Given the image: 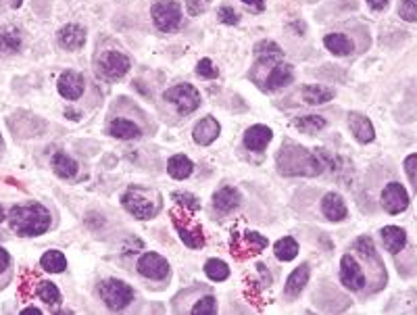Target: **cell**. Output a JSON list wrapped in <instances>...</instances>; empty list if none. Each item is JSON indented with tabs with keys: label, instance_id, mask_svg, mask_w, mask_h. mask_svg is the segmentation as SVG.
Returning <instances> with one entry per match:
<instances>
[{
	"label": "cell",
	"instance_id": "cell-42",
	"mask_svg": "<svg viewBox=\"0 0 417 315\" xmlns=\"http://www.w3.org/2000/svg\"><path fill=\"white\" fill-rule=\"evenodd\" d=\"M8 266H10V257H8V253L0 247V274L2 272H6L8 270Z\"/></svg>",
	"mask_w": 417,
	"mask_h": 315
},
{
	"label": "cell",
	"instance_id": "cell-28",
	"mask_svg": "<svg viewBox=\"0 0 417 315\" xmlns=\"http://www.w3.org/2000/svg\"><path fill=\"white\" fill-rule=\"evenodd\" d=\"M173 224H175V228H178V232H180V238H182V243H184L186 247H190V249H203L205 236H203V230H200L198 226L188 228V226H182L180 220H175Z\"/></svg>",
	"mask_w": 417,
	"mask_h": 315
},
{
	"label": "cell",
	"instance_id": "cell-39",
	"mask_svg": "<svg viewBox=\"0 0 417 315\" xmlns=\"http://www.w3.org/2000/svg\"><path fill=\"white\" fill-rule=\"evenodd\" d=\"M217 17H219L221 23H226V25H238V21H240L238 13H236L232 6H221V8L217 10Z\"/></svg>",
	"mask_w": 417,
	"mask_h": 315
},
{
	"label": "cell",
	"instance_id": "cell-29",
	"mask_svg": "<svg viewBox=\"0 0 417 315\" xmlns=\"http://www.w3.org/2000/svg\"><path fill=\"white\" fill-rule=\"evenodd\" d=\"M40 266L48 274H63L67 270V257L61 251H46L40 259Z\"/></svg>",
	"mask_w": 417,
	"mask_h": 315
},
{
	"label": "cell",
	"instance_id": "cell-1",
	"mask_svg": "<svg viewBox=\"0 0 417 315\" xmlns=\"http://www.w3.org/2000/svg\"><path fill=\"white\" fill-rule=\"evenodd\" d=\"M6 220H8L13 232H17L19 236H25V238L42 236L44 232L50 230V224H52L50 211L44 205H40V203L15 205L8 211Z\"/></svg>",
	"mask_w": 417,
	"mask_h": 315
},
{
	"label": "cell",
	"instance_id": "cell-33",
	"mask_svg": "<svg viewBox=\"0 0 417 315\" xmlns=\"http://www.w3.org/2000/svg\"><path fill=\"white\" fill-rule=\"evenodd\" d=\"M205 274H207V278L213 280V282H223V280L230 278V268H228V263L221 261V259H209V261L205 263Z\"/></svg>",
	"mask_w": 417,
	"mask_h": 315
},
{
	"label": "cell",
	"instance_id": "cell-43",
	"mask_svg": "<svg viewBox=\"0 0 417 315\" xmlns=\"http://www.w3.org/2000/svg\"><path fill=\"white\" fill-rule=\"evenodd\" d=\"M368 4H370L374 10H382V8H386L388 0H368Z\"/></svg>",
	"mask_w": 417,
	"mask_h": 315
},
{
	"label": "cell",
	"instance_id": "cell-9",
	"mask_svg": "<svg viewBox=\"0 0 417 315\" xmlns=\"http://www.w3.org/2000/svg\"><path fill=\"white\" fill-rule=\"evenodd\" d=\"M340 282L351 293H359L365 289V272L353 255H345L340 261Z\"/></svg>",
	"mask_w": 417,
	"mask_h": 315
},
{
	"label": "cell",
	"instance_id": "cell-20",
	"mask_svg": "<svg viewBox=\"0 0 417 315\" xmlns=\"http://www.w3.org/2000/svg\"><path fill=\"white\" fill-rule=\"evenodd\" d=\"M240 192H238V188H234V186H223V188H219L215 194H213V207L219 211V213H230V211H234L238 205H240Z\"/></svg>",
	"mask_w": 417,
	"mask_h": 315
},
{
	"label": "cell",
	"instance_id": "cell-22",
	"mask_svg": "<svg viewBox=\"0 0 417 315\" xmlns=\"http://www.w3.org/2000/svg\"><path fill=\"white\" fill-rule=\"evenodd\" d=\"M232 249H236V251L244 249L246 253L257 255V253H261L263 249H267V238L261 236L259 232H246L244 236H238V234H236L234 240H232Z\"/></svg>",
	"mask_w": 417,
	"mask_h": 315
},
{
	"label": "cell",
	"instance_id": "cell-47",
	"mask_svg": "<svg viewBox=\"0 0 417 315\" xmlns=\"http://www.w3.org/2000/svg\"><path fill=\"white\" fill-rule=\"evenodd\" d=\"M0 146H2V136H0Z\"/></svg>",
	"mask_w": 417,
	"mask_h": 315
},
{
	"label": "cell",
	"instance_id": "cell-6",
	"mask_svg": "<svg viewBox=\"0 0 417 315\" xmlns=\"http://www.w3.org/2000/svg\"><path fill=\"white\" fill-rule=\"evenodd\" d=\"M150 15H152V23L157 25L159 31L171 33V31L180 29V25H182V6L175 0L155 2L150 8Z\"/></svg>",
	"mask_w": 417,
	"mask_h": 315
},
{
	"label": "cell",
	"instance_id": "cell-35",
	"mask_svg": "<svg viewBox=\"0 0 417 315\" xmlns=\"http://www.w3.org/2000/svg\"><path fill=\"white\" fill-rule=\"evenodd\" d=\"M190 312L194 315H215L217 314V301H215V297H211V295L200 297V299L192 305Z\"/></svg>",
	"mask_w": 417,
	"mask_h": 315
},
{
	"label": "cell",
	"instance_id": "cell-19",
	"mask_svg": "<svg viewBox=\"0 0 417 315\" xmlns=\"http://www.w3.org/2000/svg\"><path fill=\"white\" fill-rule=\"evenodd\" d=\"M384 249L393 255H399L405 247H407V232L399 226H386L380 232Z\"/></svg>",
	"mask_w": 417,
	"mask_h": 315
},
{
	"label": "cell",
	"instance_id": "cell-40",
	"mask_svg": "<svg viewBox=\"0 0 417 315\" xmlns=\"http://www.w3.org/2000/svg\"><path fill=\"white\" fill-rule=\"evenodd\" d=\"M416 163H417V155H409L407 159H405V171H407V178H409V184L417 188L416 186Z\"/></svg>",
	"mask_w": 417,
	"mask_h": 315
},
{
	"label": "cell",
	"instance_id": "cell-46",
	"mask_svg": "<svg viewBox=\"0 0 417 315\" xmlns=\"http://www.w3.org/2000/svg\"><path fill=\"white\" fill-rule=\"evenodd\" d=\"M4 220H6V215H4V209H2V205H0V224H2Z\"/></svg>",
	"mask_w": 417,
	"mask_h": 315
},
{
	"label": "cell",
	"instance_id": "cell-7",
	"mask_svg": "<svg viewBox=\"0 0 417 315\" xmlns=\"http://www.w3.org/2000/svg\"><path fill=\"white\" fill-rule=\"evenodd\" d=\"M129 71V59L119 50H104L96 59V73L104 82H117Z\"/></svg>",
	"mask_w": 417,
	"mask_h": 315
},
{
	"label": "cell",
	"instance_id": "cell-17",
	"mask_svg": "<svg viewBox=\"0 0 417 315\" xmlns=\"http://www.w3.org/2000/svg\"><path fill=\"white\" fill-rule=\"evenodd\" d=\"M349 128L353 132V136L361 142V144H370L374 142L376 138V130H374V123L361 115V113H349Z\"/></svg>",
	"mask_w": 417,
	"mask_h": 315
},
{
	"label": "cell",
	"instance_id": "cell-8",
	"mask_svg": "<svg viewBox=\"0 0 417 315\" xmlns=\"http://www.w3.org/2000/svg\"><path fill=\"white\" fill-rule=\"evenodd\" d=\"M136 268H138L140 276H144L148 280H155V282H163V280L169 278V263L159 253H144L138 259Z\"/></svg>",
	"mask_w": 417,
	"mask_h": 315
},
{
	"label": "cell",
	"instance_id": "cell-24",
	"mask_svg": "<svg viewBox=\"0 0 417 315\" xmlns=\"http://www.w3.org/2000/svg\"><path fill=\"white\" fill-rule=\"evenodd\" d=\"M301 94H303V100H305L307 105H326V102H330V100L336 96V92H334L332 88L320 86V84H309V86H305Z\"/></svg>",
	"mask_w": 417,
	"mask_h": 315
},
{
	"label": "cell",
	"instance_id": "cell-14",
	"mask_svg": "<svg viewBox=\"0 0 417 315\" xmlns=\"http://www.w3.org/2000/svg\"><path fill=\"white\" fill-rule=\"evenodd\" d=\"M219 134H221V125H219V121H217L215 117H211V115L203 117V119L194 125V130H192V138H194V142L200 144V146L213 144V142L217 140Z\"/></svg>",
	"mask_w": 417,
	"mask_h": 315
},
{
	"label": "cell",
	"instance_id": "cell-13",
	"mask_svg": "<svg viewBox=\"0 0 417 315\" xmlns=\"http://www.w3.org/2000/svg\"><path fill=\"white\" fill-rule=\"evenodd\" d=\"M56 88H58V94L67 100H77L81 94H84V88H86V82L79 73L75 71H65L61 73L58 82H56Z\"/></svg>",
	"mask_w": 417,
	"mask_h": 315
},
{
	"label": "cell",
	"instance_id": "cell-18",
	"mask_svg": "<svg viewBox=\"0 0 417 315\" xmlns=\"http://www.w3.org/2000/svg\"><path fill=\"white\" fill-rule=\"evenodd\" d=\"M322 213L330 220V222H343L349 215V209L345 205V199L336 192H328L322 199Z\"/></svg>",
	"mask_w": 417,
	"mask_h": 315
},
{
	"label": "cell",
	"instance_id": "cell-41",
	"mask_svg": "<svg viewBox=\"0 0 417 315\" xmlns=\"http://www.w3.org/2000/svg\"><path fill=\"white\" fill-rule=\"evenodd\" d=\"M240 2H244L251 10H255V13H261V10H265V0H240Z\"/></svg>",
	"mask_w": 417,
	"mask_h": 315
},
{
	"label": "cell",
	"instance_id": "cell-4",
	"mask_svg": "<svg viewBox=\"0 0 417 315\" xmlns=\"http://www.w3.org/2000/svg\"><path fill=\"white\" fill-rule=\"evenodd\" d=\"M98 293H100V299L104 301V305L111 312H121L134 301V289L127 282L115 280V278L102 280L98 284Z\"/></svg>",
	"mask_w": 417,
	"mask_h": 315
},
{
	"label": "cell",
	"instance_id": "cell-27",
	"mask_svg": "<svg viewBox=\"0 0 417 315\" xmlns=\"http://www.w3.org/2000/svg\"><path fill=\"white\" fill-rule=\"evenodd\" d=\"M52 169L58 178L63 180H71L77 174V163L67 155V153H54L52 155Z\"/></svg>",
	"mask_w": 417,
	"mask_h": 315
},
{
	"label": "cell",
	"instance_id": "cell-2",
	"mask_svg": "<svg viewBox=\"0 0 417 315\" xmlns=\"http://www.w3.org/2000/svg\"><path fill=\"white\" fill-rule=\"evenodd\" d=\"M278 169L284 176H320L324 171V161L317 153H309L299 144H284L278 155Z\"/></svg>",
	"mask_w": 417,
	"mask_h": 315
},
{
	"label": "cell",
	"instance_id": "cell-21",
	"mask_svg": "<svg viewBox=\"0 0 417 315\" xmlns=\"http://www.w3.org/2000/svg\"><path fill=\"white\" fill-rule=\"evenodd\" d=\"M309 274H311L309 263H303V266H299V268L288 276L286 286H284V293H286L288 299H297V297L305 291V286H307V282H309Z\"/></svg>",
	"mask_w": 417,
	"mask_h": 315
},
{
	"label": "cell",
	"instance_id": "cell-37",
	"mask_svg": "<svg viewBox=\"0 0 417 315\" xmlns=\"http://www.w3.org/2000/svg\"><path fill=\"white\" fill-rule=\"evenodd\" d=\"M399 15L409 21L416 23L417 21V0H399Z\"/></svg>",
	"mask_w": 417,
	"mask_h": 315
},
{
	"label": "cell",
	"instance_id": "cell-45",
	"mask_svg": "<svg viewBox=\"0 0 417 315\" xmlns=\"http://www.w3.org/2000/svg\"><path fill=\"white\" fill-rule=\"evenodd\" d=\"M21 4H23V0H10V6H13V8H19Z\"/></svg>",
	"mask_w": 417,
	"mask_h": 315
},
{
	"label": "cell",
	"instance_id": "cell-38",
	"mask_svg": "<svg viewBox=\"0 0 417 315\" xmlns=\"http://www.w3.org/2000/svg\"><path fill=\"white\" fill-rule=\"evenodd\" d=\"M196 75L205 77V79H215L219 75V71L215 69V65L211 63V59H200L196 65Z\"/></svg>",
	"mask_w": 417,
	"mask_h": 315
},
{
	"label": "cell",
	"instance_id": "cell-15",
	"mask_svg": "<svg viewBox=\"0 0 417 315\" xmlns=\"http://www.w3.org/2000/svg\"><path fill=\"white\" fill-rule=\"evenodd\" d=\"M272 136H274V132H272L267 125H261V123L251 125V128L244 132V146H246L249 151H253V153H261V151H265L267 144L272 142Z\"/></svg>",
	"mask_w": 417,
	"mask_h": 315
},
{
	"label": "cell",
	"instance_id": "cell-32",
	"mask_svg": "<svg viewBox=\"0 0 417 315\" xmlns=\"http://www.w3.org/2000/svg\"><path fill=\"white\" fill-rule=\"evenodd\" d=\"M274 251H276V257L280 261H292L299 255V243L292 236H284L276 243Z\"/></svg>",
	"mask_w": 417,
	"mask_h": 315
},
{
	"label": "cell",
	"instance_id": "cell-34",
	"mask_svg": "<svg viewBox=\"0 0 417 315\" xmlns=\"http://www.w3.org/2000/svg\"><path fill=\"white\" fill-rule=\"evenodd\" d=\"M36 293H38V297H40L48 307L61 305V293H58L56 284H52V282H40Z\"/></svg>",
	"mask_w": 417,
	"mask_h": 315
},
{
	"label": "cell",
	"instance_id": "cell-11",
	"mask_svg": "<svg viewBox=\"0 0 417 315\" xmlns=\"http://www.w3.org/2000/svg\"><path fill=\"white\" fill-rule=\"evenodd\" d=\"M292 79H294V69H292V65L280 61V63H276V65L269 69V73H267V77H265V82H263V90H265V92H276V90H280V88L292 84Z\"/></svg>",
	"mask_w": 417,
	"mask_h": 315
},
{
	"label": "cell",
	"instance_id": "cell-12",
	"mask_svg": "<svg viewBox=\"0 0 417 315\" xmlns=\"http://www.w3.org/2000/svg\"><path fill=\"white\" fill-rule=\"evenodd\" d=\"M56 42L65 50H79L86 44V29L75 23H67L56 31Z\"/></svg>",
	"mask_w": 417,
	"mask_h": 315
},
{
	"label": "cell",
	"instance_id": "cell-30",
	"mask_svg": "<svg viewBox=\"0 0 417 315\" xmlns=\"http://www.w3.org/2000/svg\"><path fill=\"white\" fill-rule=\"evenodd\" d=\"M21 31L15 27H6L0 31V54H13L21 48Z\"/></svg>",
	"mask_w": 417,
	"mask_h": 315
},
{
	"label": "cell",
	"instance_id": "cell-44",
	"mask_svg": "<svg viewBox=\"0 0 417 315\" xmlns=\"http://www.w3.org/2000/svg\"><path fill=\"white\" fill-rule=\"evenodd\" d=\"M21 314H23V315H40L42 312H40L38 307H25V309H23Z\"/></svg>",
	"mask_w": 417,
	"mask_h": 315
},
{
	"label": "cell",
	"instance_id": "cell-23",
	"mask_svg": "<svg viewBox=\"0 0 417 315\" xmlns=\"http://www.w3.org/2000/svg\"><path fill=\"white\" fill-rule=\"evenodd\" d=\"M109 134L113 138H119V140H136V138L142 136L140 128L134 121L123 119V117H117L109 123Z\"/></svg>",
	"mask_w": 417,
	"mask_h": 315
},
{
	"label": "cell",
	"instance_id": "cell-5",
	"mask_svg": "<svg viewBox=\"0 0 417 315\" xmlns=\"http://www.w3.org/2000/svg\"><path fill=\"white\" fill-rule=\"evenodd\" d=\"M163 98L175 107L180 115H190L200 107V92L192 84H178L165 90Z\"/></svg>",
	"mask_w": 417,
	"mask_h": 315
},
{
	"label": "cell",
	"instance_id": "cell-31",
	"mask_svg": "<svg viewBox=\"0 0 417 315\" xmlns=\"http://www.w3.org/2000/svg\"><path fill=\"white\" fill-rule=\"evenodd\" d=\"M326 125H328V121L322 115H305V117H297L294 119V128L301 130L303 134H317Z\"/></svg>",
	"mask_w": 417,
	"mask_h": 315
},
{
	"label": "cell",
	"instance_id": "cell-3",
	"mask_svg": "<svg viewBox=\"0 0 417 315\" xmlns=\"http://www.w3.org/2000/svg\"><path fill=\"white\" fill-rule=\"evenodd\" d=\"M121 203H123L125 211L129 215H134L136 220H152L161 211V197L157 192L140 188V186L127 188L125 194L121 197Z\"/></svg>",
	"mask_w": 417,
	"mask_h": 315
},
{
	"label": "cell",
	"instance_id": "cell-36",
	"mask_svg": "<svg viewBox=\"0 0 417 315\" xmlns=\"http://www.w3.org/2000/svg\"><path fill=\"white\" fill-rule=\"evenodd\" d=\"M173 201H175L180 207L190 209V211H198V209H200L198 199H196L194 194H190V192H173Z\"/></svg>",
	"mask_w": 417,
	"mask_h": 315
},
{
	"label": "cell",
	"instance_id": "cell-16",
	"mask_svg": "<svg viewBox=\"0 0 417 315\" xmlns=\"http://www.w3.org/2000/svg\"><path fill=\"white\" fill-rule=\"evenodd\" d=\"M255 56H257V67H274L276 63H280L284 59V50L272 42V40H263L255 46Z\"/></svg>",
	"mask_w": 417,
	"mask_h": 315
},
{
	"label": "cell",
	"instance_id": "cell-10",
	"mask_svg": "<svg viewBox=\"0 0 417 315\" xmlns=\"http://www.w3.org/2000/svg\"><path fill=\"white\" fill-rule=\"evenodd\" d=\"M382 207L391 215H399L409 207V194L399 182H391L382 190Z\"/></svg>",
	"mask_w": 417,
	"mask_h": 315
},
{
	"label": "cell",
	"instance_id": "cell-26",
	"mask_svg": "<svg viewBox=\"0 0 417 315\" xmlns=\"http://www.w3.org/2000/svg\"><path fill=\"white\" fill-rule=\"evenodd\" d=\"M192 171H194V165L186 155H173L167 163V174L173 180H186L192 176Z\"/></svg>",
	"mask_w": 417,
	"mask_h": 315
},
{
	"label": "cell",
	"instance_id": "cell-25",
	"mask_svg": "<svg viewBox=\"0 0 417 315\" xmlns=\"http://www.w3.org/2000/svg\"><path fill=\"white\" fill-rule=\"evenodd\" d=\"M324 46L330 52H334L336 56H347V54H351L355 50L353 40L349 36H345V33H328L324 38Z\"/></svg>",
	"mask_w": 417,
	"mask_h": 315
}]
</instances>
